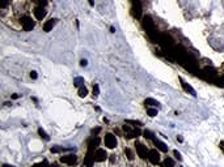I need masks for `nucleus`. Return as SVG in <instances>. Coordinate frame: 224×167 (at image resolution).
<instances>
[{"instance_id": "nucleus-1", "label": "nucleus", "mask_w": 224, "mask_h": 167, "mask_svg": "<svg viewBox=\"0 0 224 167\" xmlns=\"http://www.w3.org/2000/svg\"><path fill=\"white\" fill-rule=\"evenodd\" d=\"M141 25H143V29L145 30V33H147L149 39H151L153 43H159L160 34L156 31L155 24H153V20H152L151 16H144L143 21H141Z\"/></svg>"}, {"instance_id": "nucleus-2", "label": "nucleus", "mask_w": 224, "mask_h": 167, "mask_svg": "<svg viewBox=\"0 0 224 167\" xmlns=\"http://www.w3.org/2000/svg\"><path fill=\"white\" fill-rule=\"evenodd\" d=\"M198 76H200L203 78V80H206L208 82H214L218 80V74H216V71L214 68H210V67H207V68H204L203 71H200L198 73Z\"/></svg>"}, {"instance_id": "nucleus-3", "label": "nucleus", "mask_w": 224, "mask_h": 167, "mask_svg": "<svg viewBox=\"0 0 224 167\" xmlns=\"http://www.w3.org/2000/svg\"><path fill=\"white\" fill-rule=\"evenodd\" d=\"M141 3L140 0H131V16L134 18L136 20H140L141 18Z\"/></svg>"}, {"instance_id": "nucleus-4", "label": "nucleus", "mask_w": 224, "mask_h": 167, "mask_svg": "<svg viewBox=\"0 0 224 167\" xmlns=\"http://www.w3.org/2000/svg\"><path fill=\"white\" fill-rule=\"evenodd\" d=\"M20 22H21V26L25 31H30L34 27V21L30 16H22L21 20H20Z\"/></svg>"}, {"instance_id": "nucleus-5", "label": "nucleus", "mask_w": 224, "mask_h": 167, "mask_svg": "<svg viewBox=\"0 0 224 167\" xmlns=\"http://www.w3.org/2000/svg\"><path fill=\"white\" fill-rule=\"evenodd\" d=\"M135 149H136V153H138V156H139L141 159H147L148 158V152L149 150H147V146L143 145L141 142H135Z\"/></svg>"}, {"instance_id": "nucleus-6", "label": "nucleus", "mask_w": 224, "mask_h": 167, "mask_svg": "<svg viewBox=\"0 0 224 167\" xmlns=\"http://www.w3.org/2000/svg\"><path fill=\"white\" fill-rule=\"evenodd\" d=\"M104 144L106 148L109 149H114L117 146V138L114 136L113 133H106L105 137H104Z\"/></svg>"}, {"instance_id": "nucleus-7", "label": "nucleus", "mask_w": 224, "mask_h": 167, "mask_svg": "<svg viewBox=\"0 0 224 167\" xmlns=\"http://www.w3.org/2000/svg\"><path fill=\"white\" fill-rule=\"evenodd\" d=\"M94 162V149L88 148V152H86V156L84 158V165L86 167H92Z\"/></svg>"}, {"instance_id": "nucleus-8", "label": "nucleus", "mask_w": 224, "mask_h": 167, "mask_svg": "<svg viewBox=\"0 0 224 167\" xmlns=\"http://www.w3.org/2000/svg\"><path fill=\"white\" fill-rule=\"evenodd\" d=\"M148 161L151 162L152 165H157L160 163V154L156 149H152L148 152Z\"/></svg>"}, {"instance_id": "nucleus-9", "label": "nucleus", "mask_w": 224, "mask_h": 167, "mask_svg": "<svg viewBox=\"0 0 224 167\" xmlns=\"http://www.w3.org/2000/svg\"><path fill=\"white\" fill-rule=\"evenodd\" d=\"M123 131H125V132H127V136H126V137H127V138L138 137V136H139V134L141 133V132H140V131H139V129H138V128H136V127H135V128H134V129H131V128H130V127H128V125H123Z\"/></svg>"}, {"instance_id": "nucleus-10", "label": "nucleus", "mask_w": 224, "mask_h": 167, "mask_svg": "<svg viewBox=\"0 0 224 167\" xmlns=\"http://www.w3.org/2000/svg\"><path fill=\"white\" fill-rule=\"evenodd\" d=\"M60 162H62V163H66V165H70V166H73L77 162V158H76L75 154H68V156L62 157Z\"/></svg>"}, {"instance_id": "nucleus-11", "label": "nucleus", "mask_w": 224, "mask_h": 167, "mask_svg": "<svg viewBox=\"0 0 224 167\" xmlns=\"http://www.w3.org/2000/svg\"><path fill=\"white\" fill-rule=\"evenodd\" d=\"M108 158V153L104 149H97L94 152V161L96 162H104Z\"/></svg>"}, {"instance_id": "nucleus-12", "label": "nucleus", "mask_w": 224, "mask_h": 167, "mask_svg": "<svg viewBox=\"0 0 224 167\" xmlns=\"http://www.w3.org/2000/svg\"><path fill=\"white\" fill-rule=\"evenodd\" d=\"M180 82H181V86H182V89H183L185 91H186V93H189V94H191V95H193V97H195V95H196V93H195V90H194V89H193V87H191L190 85H189V84H187L186 81H185V80H183V78H182V77H180Z\"/></svg>"}, {"instance_id": "nucleus-13", "label": "nucleus", "mask_w": 224, "mask_h": 167, "mask_svg": "<svg viewBox=\"0 0 224 167\" xmlns=\"http://www.w3.org/2000/svg\"><path fill=\"white\" fill-rule=\"evenodd\" d=\"M46 13H47V12L45 11V8H43V7H37L34 9V16L37 17V20H43L46 17Z\"/></svg>"}, {"instance_id": "nucleus-14", "label": "nucleus", "mask_w": 224, "mask_h": 167, "mask_svg": "<svg viewBox=\"0 0 224 167\" xmlns=\"http://www.w3.org/2000/svg\"><path fill=\"white\" fill-rule=\"evenodd\" d=\"M152 142H153V145H155L156 148L160 150V152H163V153H167L168 152V146L165 145L163 141H160V140H157V138H155V140H152Z\"/></svg>"}, {"instance_id": "nucleus-15", "label": "nucleus", "mask_w": 224, "mask_h": 167, "mask_svg": "<svg viewBox=\"0 0 224 167\" xmlns=\"http://www.w3.org/2000/svg\"><path fill=\"white\" fill-rule=\"evenodd\" d=\"M55 21H57V20H54V18L49 20V21H46V24H45V25H43V30H45V31H50V30L54 27V25H55Z\"/></svg>"}, {"instance_id": "nucleus-16", "label": "nucleus", "mask_w": 224, "mask_h": 167, "mask_svg": "<svg viewBox=\"0 0 224 167\" xmlns=\"http://www.w3.org/2000/svg\"><path fill=\"white\" fill-rule=\"evenodd\" d=\"M161 167H174V161L172 158H165L164 162L161 163Z\"/></svg>"}, {"instance_id": "nucleus-17", "label": "nucleus", "mask_w": 224, "mask_h": 167, "mask_svg": "<svg viewBox=\"0 0 224 167\" xmlns=\"http://www.w3.org/2000/svg\"><path fill=\"white\" fill-rule=\"evenodd\" d=\"M144 105L145 106H153V107H155V106H157V107H159V105H160V103L159 102H157V101H155V99H152V98H147V99H145V101H144Z\"/></svg>"}, {"instance_id": "nucleus-18", "label": "nucleus", "mask_w": 224, "mask_h": 167, "mask_svg": "<svg viewBox=\"0 0 224 167\" xmlns=\"http://www.w3.org/2000/svg\"><path fill=\"white\" fill-rule=\"evenodd\" d=\"M38 134H39V136H41V137L43 138V140H46V141H49V140H50L49 134H47V133H46V132H45V131H43L42 128H38Z\"/></svg>"}, {"instance_id": "nucleus-19", "label": "nucleus", "mask_w": 224, "mask_h": 167, "mask_svg": "<svg viewBox=\"0 0 224 167\" xmlns=\"http://www.w3.org/2000/svg\"><path fill=\"white\" fill-rule=\"evenodd\" d=\"M143 134H144V137H145V138H148V140H155V137H153L155 134H153V133L151 132V131L145 129L144 132H143Z\"/></svg>"}, {"instance_id": "nucleus-20", "label": "nucleus", "mask_w": 224, "mask_h": 167, "mask_svg": "<svg viewBox=\"0 0 224 167\" xmlns=\"http://www.w3.org/2000/svg\"><path fill=\"white\" fill-rule=\"evenodd\" d=\"M147 115H148V116H151V118L156 116V115H157V110L156 109H152V107H148V109H147Z\"/></svg>"}, {"instance_id": "nucleus-21", "label": "nucleus", "mask_w": 224, "mask_h": 167, "mask_svg": "<svg viewBox=\"0 0 224 167\" xmlns=\"http://www.w3.org/2000/svg\"><path fill=\"white\" fill-rule=\"evenodd\" d=\"M125 123H126V124H132L134 127H140L141 125V121H139V120H130V119H127Z\"/></svg>"}, {"instance_id": "nucleus-22", "label": "nucleus", "mask_w": 224, "mask_h": 167, "mask_svg": "<svg viewBox=\"0 0 224 167\" xmlns=\"http://www.w3.org/2000/svg\"><path fill=\"white\" fill-rule=\"evenodd\" d=\"M86 94H88V90L85 89L84 86H80L79 87V95L83 98V97H86Z\"/></svg>"}, {"instance_id": "nucleus-23", "label": "nucleus", "mask_w": 224, "mask_h": 167, "mask_svg": "<svg viewBox=\"0 0 224 167\" xmlns=\"http://www.w3.org/2000/svg\"><path fill=\"white\" fill-rule=\"evenodd\" d=\"M125 154H126V157H127L130 161L134 159V154H132V152L130 149H125Z\"/></svg>"}, {"instance_id": "nucleus-24", "label": "nucleus", "mask_w": 224, "mask_h": 167, "mask_svg": "<svg viewBox=\"0 0 224 167\" xmlns=\"http://www.w3.org/2000/svg\"><path fill=\"white\" fill-rule=\"evenodd\" d=\"M98 94H100V87H98L97 84H94L93 85V97H98Z\"/></svg>"}, {"instance_id": "nucleus-25", "label": "nucleus", "mask_w": 224, "mask_h": 167, "mask_svg": "<svg viewBox=\"0 0 224 167\" xmlns=\"http://www.w3.org/2000/svg\"><path fill=\"white\" fill-rule=\"evenodd\" d=\"M73 84L76 86H80V84H84V78H83V77H76V78H75V81H73Z\"/></svg>"}, {"instance_id": "nucleus-26", "label": "nucleus", "mask_w": 224, "mask_h": 167, "mask_svg": "<svg viewBox=\"0 0 224 167\" xmlns=\"http://www.w3.org/2000/svg\"><path fill=\"white\" fill-rule=\"evenodd\" d=\"M63 150H64L63 148H55V146H53V148L50 149V152L51 153H60V152H63Z\"/></svg>"}, {"instance_id": "nucleus-27", "label": "nucleus", "mask_w": 224, "mask_h": 167, "mask_svg": "<svg viewBox=\"0 0 224 167\" xmlns=\"http://www.w3.org/2000/svg\"><path fill=\"white\" fill-rule=\"evenodd\" d=\"M8 3H9V0H0V8L4 9V8L8 5Z\"/></svg>"}, {"instance_id": "nucleus-28", "label": "nucleus", "mask_w": 224, "mask_h": 167, "mask_svg": "<svg viewBox=\"0 0 224 167\" xmlns=\"http://www.w3.org/2000/svg\"><path fill=\"white\" fill-rule=\"evenodd\" d=\"M38 4H39V7H46L47 5V0H37Z\"/></svg>"}, {"instance_id": "nucleus-29", "label": "nucleus", "mask_w": 224, "mask_h": 167, "mask_svg": "<svg viewBox=\"0 0 224 167\" xmlns=\"http://www.w3.org/2000/svg\"><path fill=\"white\" fill-rule=\"evenodd\" d=\"M30 77L33 78V80H37V77H38L37 72H35V71H31V72H30Z\"/></svg>"}, {"instance_id": "nucleus-30", "label": "nucleus", "mask_w": 224, "mask_h": 167, "mask_svg": "<svg viewBox=\"0 0 224 167\" xmlns=\"http://www.w3.org/2000/svg\"><path fill=\"white\" fill-rule=\"evenodd\" d=\"M173 154H174V157H176L178 161H181V159H182V157H181V154H180L178 152H177V150H174V152H173Z\"/></svg>"}, {"instance_id": "nucleus-31", "label": "nucleus", "mask_w": 224, "mask_h": 167, "mask_svg": "<svg viewBox=\"0 0 224 167\" xmlns=\"http://www.w3.org/2000/svg\"><path fill=\"white\" fill-rule=\"evenodd\" d=\"M31 167H46V165H45V162H43V163H34Z\"/></svg>"}, {"instance_id": "nucleus-32", "label": "nucleus", "mask_w": 224, "mask_h": 167, "mask_svg": "<svg viewBox=\"0 0 224 167\" xmlns=\"http://www.w3.org/2000/svg\"><path fill=\"white\" fill-rule=\"evenodd\" d=\"M219 146H220V149H222V152L224 153V140H223V141H220V144H219Z\"/></svg>"}, {"instance_id": "nucleus-33", "label": "nucleus", "mask_w": 224, "mask_h": 167, "mask_svg": "<svg viewBox=\"0 0 224 167\" xmlns=\"http://www.w3.org/2000/svg\"><path fill=\"white\" fill-rule=\"evenodd\" d=\"M100 132V128H96V129H92V133L94 134V136H97V133Z\"/></svg>"}, {"instance_id": "nucleus-34", "label": "nucleus", "mask_w": 224, "mask_h": 167, "mask_svg": "<svg viewBox=\"0 0 224 167\" xmlns=\"http://www.w3.org/2000/svg\"><path fill=\"white\" fill-rule=\"evenodd\" d=\"M86 64H88V61H86V60H81V61H80V65H81V67H85Z\"/></svg>"}, {"instance_id": "nucleus-35", "label": "nucleus", "mask_w": 224, "mask_h": 167, "mask_svg": "<svg viewBox=\"0 0 224 167\" xmlns=\"http://www.w3.org/2000/svg\"><path fill=\"white\" fill-rule=\"evenodd\" d=\"M177 141L182 142V141H183V138H182V137H181V136H177Z\"/></svg>"}, {"instance_id": "nucleus-36", "label": "nucleus", "mask_w": 224, "mask_h": 167, "mask_svg": "<svg viewBox=\"0 0 224 167\" xmlns=\"http://www.w3.org/2000/svg\"><path fill=\"white\" fill-rule=\"evenodd\" d=\"M18 97H20V95H18V94H13V95H12V98H13V99H17Z\"/></svg>"}, {"instance_id": "nucleus-37", "label": "nucleus", "mask_w": 224, "mask_h": 167, "mask_svg": "<svg viewBox=\"0 0 224 167\" xmlns=\"http://www.w3.org/2000/svg\"><path fill=\"white\" fill-rule=\"evenodd\" d=\"M89 5H90V7L94 5V2H93V0H89Z\"/></svg>"}, {"instance_id": "nucleus-38", "label": "nucleus", "mask_w": 224, "mask_h": 167, "mask_svg": "<svg viewBox=\"0 0 224 167\" xmlns=\"http://www.w3.org/2000/svg\"><path fill=\"white\" fill-rule=\"evenodd\" d=\"M3 167H15V166H9V165H3Z\"/></svg>"}, {"instance_id": "nucleus-39", "label": "nucleus", "mask_w": 224, "mask_h": 167, "mask_svg": "<svg viewBox=\"0 0 224 167\" xmlns=\"http://www.w3.org/2000/svg\"><path fill=\"white\" fill-rule=\"evenodd\" d=\"M223 78H224V77H223Z\"/></svg>"}]
</instances>
